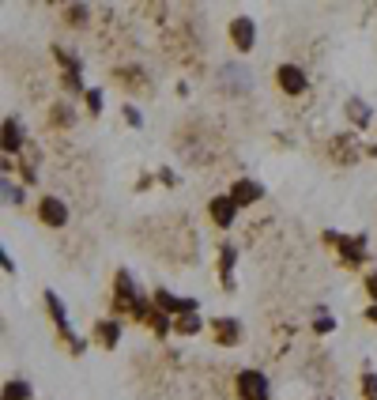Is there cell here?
I'll list each match as a JSON object with an SVG mask.
<instances>
[{"label": "cell", "mask_w": 377, "mask_h": 400, "mask_svg": "<svg viewBox=\"0 0 377 400\" xmlns=\"http://www.w3.org/2000/svg\"><path fill=\"white\" fill-rule=\"evenodd\" d=\"M325 242L340 246V257H343V264H347V269H358V264H366V261H370V257H366V234L343 238V234L328 231V234H325Z\"/></svg>", "instance_id": "cell-1"}, {"label": "cell", "mask_w": 377, "mask_h": 400, "mask_svg": "<svg viewBox=\"0 0 377 400\" xmlns=\"http://www.w3.org/2000/svg\"><path fill=\"white\" fill-rule=\"evenodd\" d=\"M140 295H136V284H132V272L121 269L114 276V314H136Z\"/></svg>", "instance_id": "cell-2"}, {"label": "cell", "mask_w": 377, "mask_h": 400, "mask_svg": "<svg viewBox=\"0 0 377 400\" xmlns=\"http://www.w3.org/2000/svg\"><path fill=\"white\" fill-rule=\"evenodd\" d=\"M46 306H49V314H53V325H57V332L64 340H69V348L79 355L87 348V340L84 336H72V329H69V314H64V302L57 299V291H46Z\"/></svg>", "instance_id": "cell-3"}, {"label": "cell", "mask_w": 377, "mask_h": 400, "mask_svg": "<svg viewBox=\"0 0 377 400\" xmlns=\"http://www.w3.org/2000/svg\"><path fill=\"white\" fill-rule=\"evenodd\" d=\"M234 385H238L241 400H272V385H268V378L261 370H241Z\"/></svg>", "instance_id": "cell-4"}, {"label": "cell", "mask_w": 377, "mask_h": 400, "mask_svg": "<svg viewBox=\"0 0 377 400\" xmlns=\"http://www.w3.org/2000/svg\"><path fill=\"white\" fill-rule=\"evenodd\" d=\"M219 84L226 95H246V91L253 87V76L246 64H223V72H219Z\"/></svg>", "instance_id": "cell-5"}, {"label": "cell", "mask_w": 377, "mask_h": 400, "mask_svg": "<svg viewBox=\"0 0 377 400\" xmlns=\"http://www.w3.org/2000/svg\"><path fill=\"white\" fill-rule=\"evenodd\" d=\"M208 216L215 226H223V231H231L234 219H238V204H234V196L231 193H219V196H211V204H208Z\"/></svg>", "instance_id": "cell-6"}, {"label": "cell", "mask_w": 377, "mask_h": 400, "mask_svg": "<svg viewBox=\"0 0 377 400\" xmlns=\"http://www.w3.org/2000/svg\"><path fill=\"white\" fill-rule=\"evenodd\" d=\"M155 306L163 314H170V317H185V314H200V306H196V299H178V295H170L166 287H159L155 291Z\"/></svg>", "instance_id": "cell-7"}, {"label": "cell", "mask_w": 377, "mask_h": 400, "mask_svg": "<svg viewBox=\"0 0 377 400\" xmlns=\"http://www.w3.org/2000/svg\"><path fill=\"white\" fill-rule=\"evenodd\" d=\"M276 84H279L283 95H302V91L309 87V79H306V72L298 69V64H279V69H276Z\"/></svg>", "instance_id": "cell-8"}, {"label": "cell", "mask_w": 377, "mask_h": 400, "mask_svg": "<svg viewBox=\"0 0 377 400\" xmlns=\"http://www.w3.org/2000/svg\"><path fill=\"white\" fill-rule=\"evenodd\" d=\"M231 42H234L241 53H249L253 46H257V19H249V16L231 19Z\"/></svg>", "instance_id": "cell-9"}, {"label": "cell", "mask_w": 377, "mask_h": 400, "mask_svg": "<svg viewBox=\"0 0 377 400\" xmlns=\"http://www.w3.org/2000/svg\"><path fill=\"white\" fill-rule=\"evenodd\" d=\"M38 219L46 226H64L69 223V204H64L61 196H42L38 200Z\"/></svg>", "instance_id": "cell-10"}, {"label": "cell", "mask_w": 377, "mask_h": 400, "mask_svg": "<svg viewBox=\"0 0 377 400\" xmlns=\"http://www.w3.org/2000/svg\"><path fill=\"white\" fill-rule=\"evenodd\" d=\"M231 196H234L238 208H246V204H257V200L264 196V189H261V181H253V178H238L231 185Z\"/></svg>", "instance_id": "cell-11"}, {"label": "cell", "mask_w": 377, "mask_h": 400, "mask_svg": "<svg viewBox=\"0 0 377 400\" xmlns=\"http://www.w3.org/2000/svg\"><path fill=\"white\" fill-rule=\"evenodd\" d=\"M121 340V321H114V317H102V321H94V344L106 351H114Z\"/></svg>", "instance_id": "cell-12"}, {"label": "cell", "mask_w": 377, "mask_h": 400, "mask_svg": "<svg viewBox=\"0 0 377 400\" xmlns=\"http://www.w3.org/2000/svg\"><path fill=\"white\" fill-rule=\"evenodd\" d=\"M211 332H215V344H226V348H234V344L241 340V325L234 321V317H215Z\"/></svg>", "instance_id": "cell-13"}, {"label": "cell", "mask_w": 377, "mask_h": 400, "mask_svg": "<svg viewBox=\"0 0 377 400\" xmlns=\"http://www.w3.org/2000/svg\"><path fill=\"white\" fill-rule=\"evenodd\" d=\"M26 144V132H23V121H16V117H8L4 121V151L11 155V151H19Z\"/></svg>", "instance_id": "cell-14"}, {"label": "cell", "mask_w": 377, "mask_h": 400, "mask_svg": "<svg viewBox=\"0 0 377 400\" xmlns=\"http://www.w3.org/2000/svg\"><path fill=\"white\" fill-rule=\"evenodd\" d=\"M332 159H336V163H355V159H358L355 136H332Z\"/></svg>", "instance_id": "cell-15"}, {"label": "cell", "mask_w": 377, "mask_h": 400, "mask_svg": "<svg viewBox=\"0 0 377 400\" xmlns=\"http://www.w3.org/2000/svg\"><path fill=\"white\" fill-rule=\"evenodd\" d=\"M343 110H347V117H351V121H355L358 129H366V125L373 121V114H370V106H366V102H362L358 95H351V99H347V106H343Z\"/></svg>", "instance_id": "cell-16"}, {"label": "cell", "mask_w": 377, "mask_h": 400, "mask_svg": "<svg viewBox=\"0 0 377 400\" xmlns=\"http://www.w3.org/2000/svg\"><path fill=\"white\" fill-rule=\"evenodd\" d=\"M234 261H238V249H234L231 242H223V246H219V276H223V284H226V287H231Z\"/></svg>", "instance_id": "cell-17"}, {"label": "cell", "mask_w": 377, "mask_h": 400, "mask_svg": "<svg viewBox=\"0 0 377 400\" xmlns=\"http://www.w3.org/2000/svg\"><path fill=\"white\" fill-rule=\"evenodd\" d=\"M0 400H31V385H26L23 378H11L4 385V393H0Z\"/></svg>", "instance_id": "cell-18"}, {"label": "cell", "mask_w": 377, "mask_h": 400, "mask_svg": "<svg viewBox=\"0 0 377 400\" xmlns=\"http://www.w3.org/2000/svg\"><path fill=\"white\" fill-rule=\"evenodd\" d=\"M174 329H178L181 336H193V332L204 329V321H200V314H185V317H174Z\"/></svg>", "instance_id": "cell-19"}, {"label": "cell", "mask_w": 377, "mask_h": 400, "mask_svg": "<svg viewBox=\"0 0 377 400\" xmlns=\"http://www.w3.org/2000/svg\"><path fill=\"white\" fill-rule=\"evenodd\" d=\"M362 396H366V400H377V374H373L370 366L362 370Z\"/></svg>", "instance_id": "cell-20"}, {"label": "cell", "mask_w": 377, "mask_h": 400, "mask_svg": "<svg viewBox=\"0 0 377 400\" xmlns=\"http://www.w3.org/2000/svg\"><path fill=\"white\" fill-rule=\"evenodd\" d=\"M0 189H4V204H23V189H19V185H11V178L0 181Z\"/></svg>", "instance_id": "cell-21"}, {"label": "cell", "mask_w": 377, "mask_h": 400, "mask_svg": "<svg viewBox=\"0 0 377 400\" xmlns=\"http://www.w3.org/2000/svg\"><path fill=\"white\" fill-rule=\"evenodd\" d=\"M53 125H61V129H69L72 125V110H69V106H53Z\"/></svg>", "instance_id": "cell-22"}, {"label": "cell", "mask_w": 377, "mask_h": 400, "mask_svg": "<svg viewBox=\"0 0 377 400\" xmlns=\"http://www.w3.org/2000/svg\"><path fill=\"white\" fill-rule=\"evenodd\" d=\"M69 23H72V26H84V23H87V4H72V8H69Z\"/></svg>", "instance_id": "cell-23"}, {"label": "cell", "mask_w": 377, "mask_h": 400, "mask_svg": "<svg viewBox=\"0 0 377 400\" xmlns=\"http://www.w3.org/2000/svg\"><path fill=\"white\" fill-rule=\"evenodd\" d=\"M84 99H87V110H91V114H102V91H99V87H91Z\"/></svg>", "instance_id": "cell-24"}, {"label": "cell", "mask_w": 377, "mask_h": 400, "mask_svg": "<svg viewBox=\"0 0 377 400\" xmlns=\"http://www.w3.org/2000/svg\"><path fill=\"white\" fill-rule=\"evenodd\" d=\"M125 121H129V125H136V129H140V125H144V114L136 110V106H125Z\"/></svg>", "instance_id": "cell-25"}, {"label": "cell", "mask_w": 377, "mask_h": 400, "mask_svg": "<svg viewBox=\"0 0 377 400\" xmlns=\"http://www.w3.org/2000/svg\"><path fill=\"white\" fill-rule=\"evenodd\" d=\"M313 329H317V332H332V329H336V321H332L328 314H321L317 321H313Z\"/></svg>", "instance_id": "cell-26"}, {"label": "cell", "mask_w": 377, "mask_h": 400, "mask_svg": "<svg viewBox=\"0 0 377 400\" xmlns=\"http://www.w3.org/2000/svg\"><path fill=\"white\" fill-rule=\"evenodd\" d=\"M366 295L377 302V272H370V276H366Z\"/></svg>", "instance_id": "cell-27"}, {"label": "cell", "mask_w": 377, "mask_h": 400, "mask_svg": "<svg viewBox=\"0 0 377 400\" xmlns=\"http://www.w3.org/2000/svg\"><path fill=\"white\" fill-rule=\"evenodd\" d=\"M366 321H370V325H377V302H373L370 310H366Z\"/></svg>", "instance_id": "cell-28"}]
</instances>
